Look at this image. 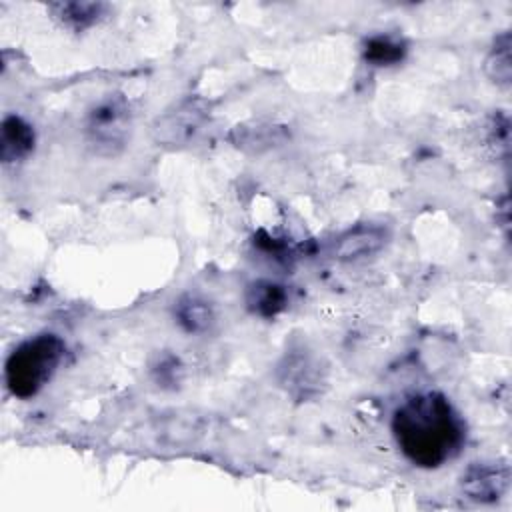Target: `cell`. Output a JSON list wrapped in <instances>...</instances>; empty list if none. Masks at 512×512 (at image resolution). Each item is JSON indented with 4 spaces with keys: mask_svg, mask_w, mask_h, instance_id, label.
<instances>
[{
    "mask_svg": "<svg viewBox=\"0 0 512 512\" xmlns=\"http://www.w3.org/2000/svg\"><path fill=\"white\" fill-rule=\"evenodd\" d=\"M400 452L420 468H438L462 446L464 426L446 396L424 392L404 400L392 414Z\"/></svg>",
    "mask_w": 512,
    "mask_h": 512,
    "instance_id": "1",
    "label": "cell"
},
{
    "mask_svg": "<svg viewBox=\"0 0 512 512\" xmlns=\"http://www.w3.org/2000/svg\"><path fill=\"white\" fill-rule=\"evenodd\" d=\"M64 358V342L56 334H38L18 344L4 366V380L16 398L36 396Z\"/></svg>",
    "mask_w": 512,
    "mask_h": 512,
    "instance_id": "2",
    "label": "cell"
},
{
    "mask_svg": "<svg viewBox=\"0 0 512 512\" xmlns=\"http://www.w3.org/2000/svg\"><path fill=\"white\" fill-rule=\"evenodd\" d=\"M132 134L130 104L122 94H108L86 114L84 136L98 156L120 154Z\"/></svg>",
    "mask_w": 512,
    "mask_h": 512,
    "instance_id": "3",
    "label": "cell"
},
{
    "mask_svg": "<svg viewBox=\"0 0 512 512\" xmlns=\"http://www.w3.org/2000/svg\"><path fill=\"white\" fill-rule=\"evenodd\" d=\"M462 490L478 502H494L508 488V468L500 464L478 462L462 474Z\"/></svg>",
    "mask_w": 512,
    "mask_h": 512,
    "instance_id": "4",
    "label": "cell"
},
{
    "mask_svg": "<svg viewBox=\"0 0 512 512\" xmlns=\"http://www.w3.org/2000/svg\"><path fill=\"white\" fill-rule=\"evenodd\" d=\"M202 120H204V112L194 102H188L178 106L174 112H168L166 116L158 118L154 132L158 142L182 144L200 130Z\"/></svg>",
    "mask_w": 512,
    "mask_h": 512,
    "instance_id": "5",
    "label": "cell"
},
{
    "mask_svg": "<svg viewBox=\"0 0 512 512\" xmlns=\"http://www.w3.org/2000/svg\"><path fill=\"white\" fill-rule=\"evenodd\" d=\"M34 128L18 114H8L0 128V158L4 164H16L34 150Z\"/></svg>",
    "mask_w": 512,
    "mask_h": 512,
    "instance_id": "6",
    "label": "cell"
},
{
    "mask_svg": "<svg viewBox=\"0 0 512 512\" xmlns=\"http://www.w3.org/2000/svg\"><path fill=\"white\" fill-rule=\"evenodd\" d=\"M386 242V232L380 226L366 224L344 232L334 244V258L360 260L376 254Z\"/></svg>",
    "mask_w": 512,
    "mask_h": 512,
    "instance_id": "7",
    "label": "cell"
},
{
    "mask_svg": "<svg viewBox=\"0 0 512 512\" xmlns=\"http://www.w3.org/2000/svg\"><path fill=\"white\" fill-rule=\"evenodd\" d=\"M54 20L72 32H82L98 24L108 14L104 2H54L48 6Z\"/></svg>",
    "mask_w": 512,
    "mask_h": 512,
    "instance_id": "8",
    "label": "cell"
},
{
    "mask_svg": "<svg viewBox=\"0 0 512 512\" xmlns=\"http://www.w3.org/2000/svg\"><path fill=\"white\" fill-rule=\"evenodd\" d=\"M288 300V294L284 286L272 282V280H258L252 282L246 290V304L248 308L264 318H272L278 312L284 310Z\"/></svg>",
    "mask_w": 512,
    "mask_h": 512,
    "instance_id": "9",
    "label": "cell"
},
{
    "mask_svg": "<svg viewBox=\"0 0 512 512\" xmlns=\"http://www.w3.org/2000/svg\"><path fill=\"white\" fill-rule=\"evenodd\" d=\"M484 70H486V76L498 84V86H508L510 84V78H512V58H510V34L504 32L500 34L486 60H484Z\"/></svg>",
    "mask_w": 512,
    "mask_h": 512,
    "instance_id": "10",
    "label": "cell"
},
{
    "mask_svg": "<svg viewBox=\"0 0 512 512\" xmlns=\"http://www.w3.org/2000/svg\"><path fill=\"white\" fill-rule=\"evenodd\" d=\"M174 316L178 324L186 332H204L212 324V310L208 302H204L198 296H184L178 300L174 308Z\"/></svg>",
    "mask_w": 512,
    "mask_h": 512,
    "instance_id": "11",
    "label": "cell"
},
{
    "mask_svg": "<svg viewBox=\"0 0 512 512\" xmlns=\"http://www.w3.org/2000/svg\"><path fill=\"white\" fill-rule=\"evenodd\" d=\"M406 46L402 40L388 36V34H378L366 40L364 44V58L366 62L374 66H390L396 64L404 58Z\"/></svg>",
    "mask_w": 512,
    "mask_h": 512,
    "instance_id": "12",
    "label": "cell"
}]
</instances>
